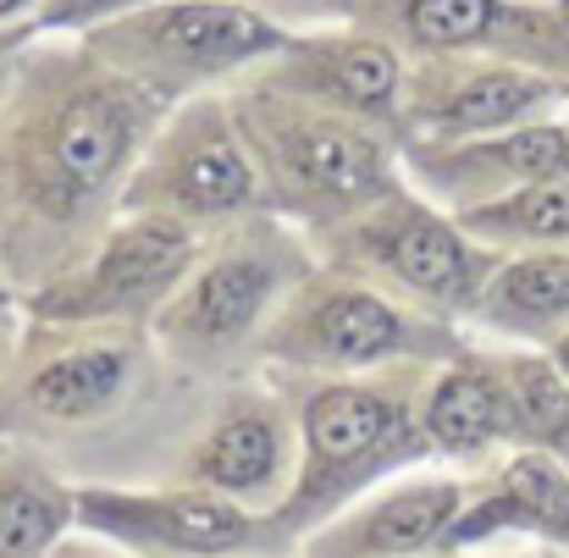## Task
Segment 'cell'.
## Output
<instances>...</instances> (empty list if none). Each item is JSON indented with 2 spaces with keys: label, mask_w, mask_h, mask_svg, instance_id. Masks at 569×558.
Instances as JSON below:
<instances>
[{
  "label": "cell",
  "mask_w": 569,
  "mask_h": 558,
  "mask_svg": "<svg viewBox=\"0 0 569 558\" xmlns=\"http://www.w3.org/2000/svg\"><path fill=\"white\" fill-rule=\"evenodd\" d=\"M431 558H559V554H537V548H487V554H431Z\"/></svg>",
  "instance_id": "30"
},
{
  "label": "cell",
  "mask_w": 569,
  "mask_h": 558,
  "mask_svg": "<svg viewBox=\"0 0 569 558\" xmlns=\"http://www.w3.org/2000/svg\"><path fill=\"white\" fill-rule=\"evenodd\" d=\"M243 558H299V554H243Z\"/></svg>",
  "instance_id": "34"
},
{
  "label": "cell",
  "mask_w": 569,
  "mask_h": 558,
  "mask_svg": "<svg viewBox=\"0 0 569 558\" xmlns=\"http://www.w3.org/2000/svg\"><path fill=\"white\" fill-rule=\"evenodd\" d=\"M465 332L492 349L548 355L569 332V255H503Z\"/></svg>",
  "instance_id": "20"
},
{
  "label": "cell",
  "mask_w": 569,
  "mask_h": 558,
  "mask_svg": "<svg viewBox=\"0 0 569 558\" xmlns=\"http://www.w3.org/2000/svg\"><path fill=\"white\" fill-rule=\"evenodd\" d=\"M565 100L559 78L492 61V56H431L403 72V145H459L492 139L526 122H548Z\"/></svg>",
  "instance_id": "14"
},
{
  "label": "cell",
  "mask_w": 569,
  "mask_h": 558,
  "mask_svg": "<svg viewBox=\"0 0 569 558\" xmlns=\"http://www.w3.org/2000/svg\"><path fill=\"white\" fill-rule=\"evenodd\" d=\"M78 531V481L33 442L0 437V558H50Z\"/></svg>",
  "instance_id": "21"
},
{
  "label": "cell",
  "mask_w": 569,
  "mask_h": 558,
  "mask_svg": "<svg viewBox=\"0 0 569 558\" xmlns=\"http://www.w3.org/2000/svg\"><path fill=\"white\" fill-rule=\"evenodd\" d=\"M39 0H0V33H28Z\"/></svg>",
  "instance_id": "27"
},
{
  "label": "cell",
  "mask_w": 569,
  "mask_h": 558,
  "mask_svg": "<svg viewBox=\"0 0 569 558\" xmlns=\"http://www.w3.org/2000/svg\"><path fill=\"white\" fill-rule=\"evenodd\" d=\"M459 221L470 238H481L498 255H569V178L531 183Z\"/></svg>",
  "instance_id": "22"
},
{
  "label": "cell",
  "mask_w": 569,
  "mask_h": 558,
  "mask_svg": "<svg viewBox=\"0 0 569 558\" xmlns=\"http://www.w3.org/2000/svg\"><path fill=\"white\" fill-rule=\"evenodd\" d=\"M476 492V476L420 465L409 476L381 481L360 504H349L338 520L310 531L293 554L299 558H431L448 548V531L459 526L465 504Z\"/></svg>",
  "instance_id": "16"
},
{
  "label": "cell",
  "mask_w": 569,
  "mask_h": 558,
  "mask_svg": "<svg viewBox=\"0 0 569 558\" xmlns=\"http://www.w3.org/2000/svg\"><path fill=\"white\" fill-rule=\"evenodd\" d=\"M403 72L409 61L371 28L338 22V28H310L288 33L271 61H260L243 83L277 89L288 100L355 117L366 128H381L403 145Z\"/></svg>",
  "instance_id": "15"
},
{
  "label": "cell",
  "mask_w": 569,
  "mask_h": 558,
  "mask_svg": "<svg viewBox=\"0 0 569 558\" xmlns=\"http://www.w3.org/2000/svg\"><path fill=\"white\" fill-rule=\"evenodd\" d=\"M503 376L515 387V415H520V448L548 454L569 470V381L565 371L537 355V349H498Z\"/></svg>",
  "instance_id": "23"
},
{
  "label": "cell",
  "mask_w": 569,
  "mask_h": 558,
  "mask_svg": "<svg viewBox=\"0 0 569 558\" xmlns=\"http://www.w3.org/2000/svg\"><path fill=\"white\" fill-rule=\"evenodd\" d=\"M299 476V415L293 398L271 376H232L210 387V403L172 459L167 481L216 492L249 515H271L288 504Z\"/></svg>",
  "instance_id": "10"
},
{
  "label": "cell",
  "mask_w": 569,
  "mask_h": 558,
  "mask_svg": "<svg viewBox=\"0 0 569 558\" xmlns=\"http://www.w3.org/2000/svg\"><path fill=\"white\" fill-rule=\"evenodd\" d=\"M22 39H28V33H0V94H6V83H11V61H17Z\"/></svg>",
  "instance_id": "29"
},
{
  "label": "cell",
  "mask_w": 569,
  "mask_h": 558,
  "mask_svg": "<svg viewBox=\"0 0 569 558\" xmlns=\"http://www.w3.org/2000/svg\"><path fill=\"white\" fill-rule=\"evenodd\" d=\"M548 178H569V133L565 122H526L492 139L459 145H403V183L442 205L448 216H470L509 193Z\"/></svg>",
  "instance_id": "18"
},
{
  "label": "cell",
  "mask_w": 569,
  "mask_h": 558,
  "mask_svg": "<svg viewBox=\"0 0 569 558\" xmlns=\"http://www.w3.org/2000/svg\"><path fill=\"white\" fill-rule=\"evenodd\" d=\"M420 437L431 465L459 476H487L498 459L520 448L515 387L503 376V355L492 343H465L442 366H431L420 387Z\"/></svg>",
  "instance_id": "17"
},
{
  "label": "cell",
  "mask_w": 569,
  "mask_h": 558,
  "mask_svg": "<svg viewBox=\"0 0 569 558\" xmlns=\"http://www.w3.org/2000/svg\"><path fill=\"white\" fill-rule=\"evenodd\" d=\"M78 531L106 537L133 558H243L293 554L271 515H249L216 492L144 481V487H78Z\"/></svg>",
  "instance_id": "12"
},
{
  "label": "cell",
  "mask_w": 569,
  "mask_h": 558,
  "mask_svg": "<svg viewBox=\"0 0 569 558\" xmlns=\"http://www.w3.org/2000/svg\"><path fill=\"white\" fill-rule=\"evenodd\" d=\"M227 106L260 167L266 205L310 238L371 210L403 183V145L381 128L288 100L260 83H232Z\"/></svg>",
  "instance_id": "5"
},
{
  "label": "cell",
  "mask_w": 569,
  "mask_h": 558,
  "mask_svg": "<svg viewBox=\"0 0 569 558\" xmlns=\"http://www.w3.org/2000/svg\"><path fill=\"white\" fill-rule=\"evenodd\" d=\"M487 548H537L569 558V470L548 454L515 448L487 476L448 531L442 554H487Z\"/></svg>",
  "instance_id": "19"
},
{
  "label": "cell",
  "mask_w": 569,
  "mask_h": 558,
  "mask_svg": "<svg viewBox=\"0 0 569 558\" xmlns=\"http://www.w3.org/2000/svg\"><path fill=\"white\" fill-rule=\"evenodd\" d=\"M167 111L78 39H22L0 94V271L17 299L117 227L128 178Z\"/></svg>",
  "instance_id": "1"
},
{
  "label": "cell",
  "mask_w": 569,
  "mask_h": 558,
  "mask_svg": "<svg viewBox=\"0 0 569 558\" xmlns=\"http://www.w3.org/2000/svg\"><path fill=\"white\" fill-rule=\"evenodd\" d=\"M288 28L238 0H150L78 44L106 61L117 78L150 89L167 106L199 94H227L260 61L282 50Z\"/></svg>",
  "instance_id": "8"
},
{
  "label": "cell",
  "mask_w": 569,
  "mask_h": 558,
  "mask_svg": "<svg viewBox=\"0 0 569 558\" xmlns=\"http://www.w3.org/2000/svg\"><path fill=\"white\" fill-rule=\"evenodd\" d=\"M50 558H133V554H122V548H111L106 537H89V531H72L61 548Z\"/></svg>",
  "instance_id": "26"
},
{
  "label": "cell",
  "mask_w": 569,
  "mask_h": 558,
  "mask_svg": "<svg viewBox=\"0 0 569 558\" xmlns=\"http://www.w3.org/2000/svg\"><path fill=\"white\" fill-rule=\"evenodd\" d=\"M321 260L360 271L366 282L387 288L392 299H403L409 310L448 321V327H470L487 277L498 271V249H487L481 238L465 232L459 216H448L442 205H431L426 193L398 183L371 210L327 227L310 238Z\"/></svg>",
  "instance_id": "7"
},
{
  "label": "cell",
  "mask_w": 569,
  "mask_h": 558,
  "mask_svg": "<svg viewBox=\"0 0 569 558\" xmlns=\"http://www.w3.org/2000/svg\"><path fill=\"white\" fill-rule=\"evenodd\" d=\"M254 210H271V205H266L260 167L249 156V139L227 94H199L172 106L122 193V216H161L199 238Z\"/></svg>",
  "instance_id": "9"
},
{
  "label": "cell",
  "mask_w": 569,
  "mask_h": 558,
  "mask_svg": "<svg viewBox=\"0 0 569 558\" xmlns=\"http://www.w3.org/2000/svg\"><path fill=\"white\" fill-rule=\"evenodd\" d=\"M150 0H39L33 22H28V39H83L128 11H139Z\"/></svg>",
  "instance_id": "24"
},
{
  "label": "cell",
  "mask_w": 569,
  "mask_h": 558,
  "mask_svg": "<svg viewBox=\"0 0 569 558\" xmlns=\"http://www.w3.org/2000/svg\"><path fill=\"white\" fill-rule=\"evenodd\" d=\"M22 327V321H17ZM17 327H0V387H6V366H11V343H17Z\"/></svg>",
  "instance_id": "31"
},
{
  "label": "cell",
  "mask_w": 569,
  "mask_h": 558,
  "mask_svg": "<svg viewBox=\"0 0 569 558\" xmlns=\"http://www.w3.org/2000/svg\"><path fill=\"white\" fill-rule=\"evenodd\" d=\"M321 266L305 227L282 221L277 210H254L204 238L183 288L156 316L150 338L178 371L199 381L260 376V343L293 288Z\"/></svg>",
  "instance_id": "4"
},
{
  "label": "cell",
  "mask_w": 569,
  "mask_h": 558,
  "mask_svg": "<svg viewBox=\"0 0 569 558\" xmlns=\"http://www.w3.org/2000/svg\"><path fill=\"white\" fill-rule=\"evenodd\" d=\"M22 321V299H17V288L6 282V271H0V327H17Z\"/></svg>",
  "instance_id": "28"
},
{
  "label": "cell",
  "mask_w": 569,
  "mask_h": 558,
  "mask_svg": "<svg viewBox=\"0 0 569 558\" xmlns=\"http://www.w3.org/2000/svg\"><path fill=\"white\" fill-rule=\"evenodd\" d=\"M355 28L381 33L403 61L431 56H492L537 72H559L569 61V33L553 6L531 0H366Z\"/></svg>",
  "instance_id": "13"
},
{
  "label": "cell",
  "mask_w": 569,
  "mask_h": 558,
  "mask_svg": "<svg viewBox=\"0 0 569 558\" xmlns=\"http://www.w3.org/2000/svg\"><path fill=\"white\" fill-rule=\"evenodd\" d=\"M470 332L431 321L366 282L321 260L260 343V376H371L392 366H442L459 355Z\"/></svg>",
  "instance_id": "6"
},
{
  "label": "cell",
  "mask_w": 569,
  "mask_h": 558,
  "mask_svg": "<svg viewBox=\"0 0 569 558\" xmlns=\"http://www.w3.org/2000/svg\"><path fill=\"white\" fill-rule=\"evenodd\" d=\"M431 366L371 376H271L299 415V476L277 509V531L299 548L381 481L431 465L420 437V387Z\"/></svg>",
  "instance_id": "3"
},
{
  "label": "cell",
  "mask_w": 569,
  "mask_h": 558,
  "mask_svg": "<svg viewBox=\"0 0 569 558\" xmlns=\"http://www.w3.org/2000/svg\"><path fill=\"white\" fill-rule=\"evenodd\" d=\"M553 17L565 22V33H569V0H553Z\"/></svg>",
  "instance_id": "33"
},
{
  "label": "cell",
  "mask_w": 569,
  "mask_h": 558,
  "mask_svg": "<svg viewBox=\"0 0 569 558\" xmlns=\"http://www.w3.org/2000/svg\"><path fill=\"white\" fill-rule=\"evenodd\" d=\"M238 6H254V11L277 17L288 33H310V28H338V22H355L366 0H238Z\"/></svg>",
  "instance_id": "25"
},
{
  "label": "cell",
  "mask_w": 569,
  "mask_h": 558,
  "mask_svg": "<svg viewBox=\"0 0 569 558\" xmlns=\"http://www.w3.org/2000/svg\"><path fill=\"white\" fill-rule=\"evenodd\" d=\"M559 122H565V133H569V94H565V117H559Z\"/></svg>",
  "instance_id": "35"
},
{
  "label": "cell",
  "mask_w": 569,
  "mask_h": 558,
  "mask_svg": "<svg viewBox=\"0 0 569 558\" xmlns=\"http://www.w3.org/2000/svg\"><path fill=\"white\" fill-rule=\"evenodd\" d=\"M548 360H553V366L565 371V381H569V332L559 338V343H553V349H548Z\"/></svg>",
  "instance_id": "32"
},
{
  "label": "cell",
  "mask_w": 569,
  "mask_h": 558,
  "mask_svg": "<svg viewBox=\"0 0 569 558\" xmlns=\"http://www.w3.org/2000/svg\"><path fill=\"white\" fill-rule=\"evenodd\" d=\"M204 238L161 216H117V227L61 277L22 299V321L50 327H156L183 288Z\"/></svg>",
  "instance_id": "11"
},
{
  "label": "cell",
  "mask_w": 569,
  "mask_h": 558,
  "mask_svg": "<svg viewBox=\"0 0 569 558\" xmlns=\"http://www.w3.org/2000/svg\"><path fill=\"white\" fill-rule=\"evenodd\" d=\"M210 403L144 327L22 321L0 387V437L44 448L78 487L167 481Z\"/></svg>",
  "instance_id": "2"
}]
</instances>
